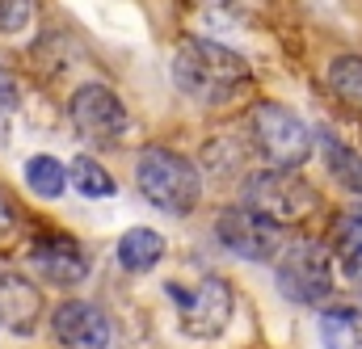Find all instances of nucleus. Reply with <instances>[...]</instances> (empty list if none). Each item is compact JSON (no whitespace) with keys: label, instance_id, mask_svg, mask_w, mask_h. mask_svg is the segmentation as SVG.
<instances>
[{"label":"nucleus","instance_id":"1","mask_svg":"<svg viewBox=\"0 0 362 349\" xmlns=\"http://www.w3.org/2000/svg\"><path fill=\"white\" fill-rule=\"evenodd\" d=\"M173 81L189 101L228 105L253 81V72L232 47H219L211 38H185L177 47V55H173Z\"/></svg>","mask_w":362,"mask_h":349},{"label":"nucleus","instance_id":"2","mask_svg":"<svg viewBox=\"0 0 362 349\" xmlns=\"http://www.w3.org/2000/svg\"><path fill=\"white\" fill-rule=\"evenodd\" d=\"M135 185L165 215H189L202 198V177L194 160L173 148H144L135 165Z\"/></svg>","mask_w":362,"mask_h":349},{"label":"nucleus","instance_id":"3","mask_svg":"<svg viewBox=\"0 0 362 349\" xmlns=\"http://www.w3.org/2000/svg\"><path fill=\"white\" fill-rule=\"evenodd\" d=\"M249 139L266 156V169H295V173L312 160V143H316L308 122L278 101H257L249 110Z\"/></svg>","mask_w":362,"mask_h":349},{"label":"nucleus","instance_id":"4","mask_svg":"<svg viewBox=\"0 0 362 349\" xmlns=\"http://www.w3.org/2000/svg\"><path fill=\"white\" fill-rule=\"evenodd\" d=\"M240 206L286 227V223H303L316 211V189L295 169H257L240 185Z\"/></svg>","mask_w":362,"mask_h":349},{"label":"nucleus","instance_id":"5","mask_svg":"<svg viewBox=\"0 0 362 349\" xmlns=\"http://www.w3.org/2000/svg\"><path fill=\"white\" fill-rule=\"evenodd\" d=\"M169 295H173V307H177L181 333L194 337V341H215L236 316V290H232V282H223L215 273L198 278L194 286L173 282Z\"/></svg>","mask_w":362,"mask_h":349},{"label":"nucleus","instance_id":"6","mask_svg":"<svg viewBox=\"0 0 362 349\" xmlns=\"http://www.w3.org/2000/svg\"><path fill=\"white\" fill-rule=\"evenodd\" d=\"M274 282L291 303L316 307L333 295V253L320 240H295V244L282 249Z\"/></svg>","mask_w":362,"mask_h":349},{"label":"nucleus","instance_id":"7","mask_svg":"<svg viewBox=\"0 0 362 349\" xmlns=\"http://www.w3.org/2000/svg\"><path fill=\"white\" fill-rule=\"evenodd\" d=\"M68 118H72L76 135L97 148H114L131 131V114L110 85H81L68 101Z\"/></svg>","mask_w":362,"mask_h":349},{"label":"nucleus","instance_id":"8","mask_svg":"<svg viewBox=\"0 0 362 349\" xmlns=\"http://www.w3.org/2000/svg\"><path fill=\"white\" fill-rule=\"evenodd\" d=\"M215 240H219L228 253L245 257V261H278L282 249H286L282 227H278L274 219H266V215L249 211V206H228V211H219V219H215Z\"/></svg>","mask_w":362,"mask_h":349},{"label":"nucleus","instance_id":"9","mask_svg":"<svg viewBox=\"0 0 362 349\" xmlns=\"http://www.w3.org/2000/svg\"><path fill=\"white\" fill-rule=\"evenodd\" d=\"M51 329L64 349H110V341H114L110 316L85 299H64L51 316Z\"/></svg>","mask_w":362,"mask_h":349},{"label":"nucleus","instance_id":"10","mask_svg":"<svg viewBox=\"0 0 362 349\" xmlns=\"http://www.w3.org/2000/svg\"><path fill=\"white\" fill-rule=\"evenodd\" d=\"M30 265L55 286H81L89 278V257L72 236H42L30 244Z\"/></svg>","mask_w":362,"mask_h":349},{"label":"nucleus","instance_id":"11","mask_svg":"<svg viewBox=\"0 0 362 349\" xmlns=\"http://www.w3.org/2000/svg\"><path fill=\"white\" fill-rule=\"evenodd\" d=\"M42 316V295L25 273L0 269V324L17 337H30Z\"/></svg>","mask_w":362,"mask_h":349},{"label":"nucleus","instance_id":"12","mask_svg":"<svg viewBox=\"0 0 362 349\" xmlns=\"http://www.w3.org/2000/svg\"><path fill=\"white\" fill-rule=\"evenodd\" d=\"M165 261V236L156 227H131L118 240V265L127 273H152Z\"/></svg>","mask_w":362,"mask_h":349},{"label":"nucleus","instance_id":"13","mask_svg":"<svg viewBox=\"0 0 362 349\" xmlns=\"http://www.w3.org/2000/svg\"><path fill=\"white\" fill-rule=\"evenodd\" d=\"M320 341L325 349H362V312L358 307H325Z\"/></svg>","mask_w":362,"mask_h":349},{"label":"nucleus","instance_id":"14","mask_svg":"<svg viewBox=\"0 0 362 349\" xmlns=\"http://www.w3.org/2000/svg\"><path fill=\"white\" fill-rule=\"evenodd\" d=\"M68 181H72V177L64 169V160H55V156H47V152H38V156L25 160V185H30L38 198H64Z\"/></svg>","mask_w":362,"mask_h":349},{"label":"nucleus","instance_id":"15","mask_svg":"<svg viewBox=\"0 0 362 349\" xmlns=\"http://www.w3.org/2000/svg\"><path fill=\"white\" fill-rule=\"evenodd\" d=\"M329 88L346 101L362 110V55H337L329 64Z\"/></svg>","mask_w":362,"mask_h":349},{"label":"nucleus","instance_id":"16","mask_svg":"<svg viewBox=\"0 0 362 349\" xmlns=\"http://www.w3.org/2000/svg\"><path fill=\"white\" fill-rule=\"evenodd\" d=\"M72 185L85 194V198H114V177H110V169L101 165V160H93V156H81L76 165H72Z\"/></svg>","mask_w":362,"mask_h":349},{"label":"nucleus","instance_id":"17","mask_svg":"<svg viewBox=\"0 0 362 349\" xmlns=\"http://www.w3.org/2000/svg\"><path fill=\"white\" fill-rule=\"evenodd\" d=\"M325 165H329V173L337 177L350 194H362V160L350 148H341L337 139H325Z\"/></svg>","mask_w":362,"mask_h":349},{"label":"nucleus","instance_id":"18","mask_svg":"<svg viewBox=\"0 0 362 349\" xmlns=\"http://www.w3.org/2000/svg\"><path fill=\"white\" fill-rule=\"evenodd\" d=\"M333 240H337V253H341L346 261H350V257H358V253H362V202H358V206H350V211H341V215H337Z\"/></svg>","mask_w":362,"mask_h":349},{"label":"nucleus","instance_id":"19","mask_svg":"<svg viewBox=\"0 0 362 349\" xmlns=\"http://www.w3.org/2000/svg\"><path fill=\"white\" fill-rule=\"evenodd\" d=\"M34 21V0H0V38L25 34Z\"/></svg>","mask_w":362,"mask_h":349},{"label":"nucleus","instance_id":"20","mask_svg":"<svg viewBox=\"0 0 362 349\" xmlns=\"http://www.w3.org/2000/svg\"><path fill=\"white\" fill-rule=\"evenodd\" d=\"M17 227V211H13V202L4 198V189H0V236H8Z\"/></svg>","mask_w":362,"mask_h":349},{"label":"nucleus","instance_id":"21","mask_svg":"<svg viewBox=\"0 0 362 349\" xmlns=\"http://www.w3.org/2000/svg\"><path fill=\"white\" fill-rule=\"evenodd\" d=\"M0 101H4V105H17V81H13L4 68H0Z\"/></svg>","mask_w":362,"mask_h":349}]
</instances>
